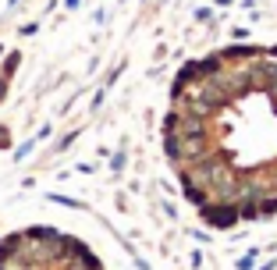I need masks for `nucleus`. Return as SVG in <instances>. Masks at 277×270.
Returning a JSON list of instances; mask_svg holds the SVG:
<instances>
[{
    "instance_id": "nucleus-1",
    "label": "nucleus",
    "mask_w": 277,
    "mask_h": 270,
    "mask_svg": "<svg viewBox=\"0 0 277 270\" xmlns=\"http://www.w3.org/2000/svg\"><path fill=\"white\" fill-rule=\"evenodd\" d=\"M199 220L213 231H231L235 224L242 220L238 217V203H227V199H210L206 206H199Z\"/></svg>"
},
{
    "instance_id": "nucleus-6",
    "label": "nucleus",
    "mask_w": 277,
    "mask_h": 270,
    "mask_svg": "<svg viewBox=\"0 0 277 270\" xmlns=\"http://www.w3.org/2000/svg\"><path fill=\"white\" fill-rule=\"evenodd\" d=\"M64 4H68V11H75V7H79V4H82V0H64Z\"/></svg>"
},
{
    "instance_id": "nucleus-5",
    "label": "nucleus",
    "mask_w": 277,
    "mask_h": 270,
    "mask_svg": "<svg viewBox=\"0 0 277 270\" xmlns=\"http://www.w3.org/2000/svg\"><path fill=\"white\" fill-rule=\"evenodd\" d=\"M75 135H79V132H71V135H64V139H60V142H57V153H60V149H68V146L75 142Z\"/></svg>"
},
{
    "instance_id": "nucleus-8",
    "label": "nucleus",
    "mask_w": 277,
    "mask_h": 270,
    "mask_svg": "<svg viewBox=\"0 0 277 270\" xmlns=\"http://www.w3.org/2000/svg\"><path fill=\"white\" fill-rule=\"evenodd\" d=\"M0 57H4V47H0Z\"/></svg>"
},
{
    "instance_id": "nucleus-2",
    "label": "nucleus",
    "mask_w": 277,
    "mask_h": 270,
    "mask_svg": "<svg viewBox=\"0 0 277 270\" xmlns=\"http://www.w3.org/2000/svg\"><path fill=\"white\" fill-rule=\"evenodd\" d=\"M252 263H256V252H249V256H242V260H238V270H252Z\"/></svg>"
},
{
    "instance_id": "nucleus-4",
    "label": "nucleus",
    "mask_w": 277,
    "mask_h": 270,
    "mask_svg": "<svg viewBox=\"0 0 277 270\" xmlns=\"http://www.w3.org/2000/svg\"><path fill=\"white\" fill-rule=\"evenodd\" d=\"M210 18H213L210 7H199V11H195V22H210Z\"/></svg>"
},
{
    "instance_id": "nucleus-3",
    "label": "nucleus",
    "mask_w": 277,
    "mask_h": 270,
    "mask_svg": "<svg viewBox=\"0 0 277 270\" xmlns=\"http://www.w3.org/2000/svg\"><path fill=\"white\" fill-rule=\"evenodd\" d=\"M111 171H125V153H114V160H111Z\"/></svg>"
},
{
    "instance_id": "nucleus-7",
    "label": "nucleus",
    "mask_w": 277,
    "mask_h": 270,
    "mask_svg": "<svg viewBox=\"0 0 277 270\" xmlns=\"http://www.w3.org/2000/svg\"><path fill=\"white\" fill-rule=\"evenodd\" d=\"M14 4H18V0H7V7H14Z\"/></svg>"
}]
</instances>
